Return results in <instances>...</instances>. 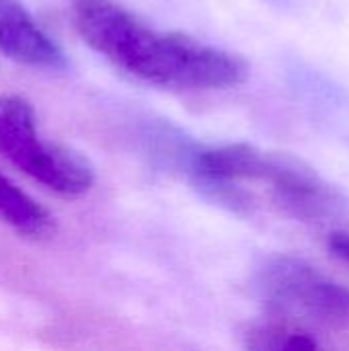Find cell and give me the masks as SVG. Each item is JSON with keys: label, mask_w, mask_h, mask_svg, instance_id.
I'll return each mask as SVG.
<instances>
[{"label": "cell", "mask_w": 349, "mask_h": 351, "mask_svg": "<svg viewBox=\"0 0 349 351\" xmlns=\"http://www.w3.org/2000/svg\"><path fill=\"white\" fill-rule=\"evenodd\" d=\"M80 37L128 74L165 88L224 90L243 84L247 62L177 31H156L113 0H74Z\"/></svg>", "instance_id": "6da1fadb"}, {"label": "cell", "mask_w": 349, "mask_h": 351, "mask_svg": "<svg viewBox=\"0 0 349 351\" xmlns=\"http://www.w3.org/2000/svg\"><path fill=\"white\" fill-rule=\"evenodd\" d=\"M0 154L64 197H80L95 185V167L88 158L68 146L41 140L33 107L19 95H0Z\"/></svg>", "instance_id": "7a4b0ae2"}, {"label": "cell", "mask_w": 349, "mask_h": 351, "mask_svg": "<svg viewBox=\"0 0 349 351\" xmlns=\"http://www.w3.org/2000/svg\"><path fill=\"white\" fill-rule=\"evenodd\" d=\"M261 298L278 313L309 319L331 329H349V288L315 265L282 255L257 276Z\"/></svg>", "instance_id": "3957f363"}, {"label": "cell", "mask_w": 349, "mask_h": 351, "mask_svg": "<svg viewBox=\"0 0 349 351\" xmlns=\"http://www.w3.org/2000/svg\"><path fill=\"white\" fill-rule=\"evenodd\" d=\"M259 183H267L274 202L294 218L321 222L341 212V195L309 165L267 152Z\"/></svg>", "instance_id": "277c9868"}, {"label": "cell", "mask_w": 349, "mask_h": 351, "mask_svg": "<svg viewBox=\"0 0 349 351\" xmlns=\"http://www.w3.org/2000/svg\"><path fill=\"white\" fill-rule=\"evenodd\" d=\"M0 51L23 66L64 70V49L37 25L21 0H0Z\"/></svg>", "instance_id": "5b68a950"}, {"label": "cell", "mask_w": 349, "mask_h": 351, "mask_svg": "<svg viewBox=\"0 0 349 351\" xmlns=\"http://www.w3.org/2000/svg\"><path fill=\"white\" fill-rule=\"evenodd\" d=\"M0 220L29 239H45L53 232V216L0 173Z\"/></svg>", "instance_id": "8992f818"}, {"label": "cell", "mask_w": 349, "mask_h": 351, "mask_svg": "<svg viewBox=\"0 0 349 351\" xmlns=\"http://www.w3.org/2000/svg\"><path fill=\"white\" fill-rule=\"evenodd\" d=\"M243 343L253 351L315 350L321 343L309 331L292 323H257L243 333Z\"/></svg>", "instance_id": "52a82bcc"}, {"label": "cell", "mask_w": 349, "mask_h": 351, "mask_svg": "<svg viewBox=\"0 0 349 351\" xmlns=\"http://www.w3.org/2000/svg\"><path fill=\"white\" fill-rule=\"evenodd\" d=\"M327 247H329V251L337 259H341L344 263L349 265V232H333V234H329Z\"/></svg>", "instance_id": "ba28073f"}]
</instances>
